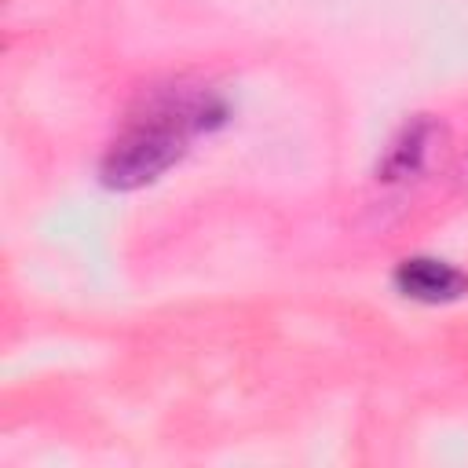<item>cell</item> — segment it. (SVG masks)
Returning <instances> with one entry per match:
<instances>
[{"label": "cell", "mask_w": 468, "mask_h": 468, "mask_svg": "<svg viewBox=\"0 0 468 468\" xmlns=\"http://www.w3.org/2000/svg\"><path fill=\"white\" fill-rule=\"evenodd\" d=\"M439 139V124L428 117L410 121L384 150V157L377 161V179L380 183H410L428 168L431 146Z\"/></svg>", "instance_id": "cell-3"}, {"label": "cell", "mask_w": 468, "mask_h": 468, "mask_svg": "<svg viewBox=\"0 0 468 468\" xmlns=\"http://www.w3.org/2000/svg\"><path fill=\"white\" fill-rule=\"evenodd\" d=\"M391 285L399 289V296L417 303H453L468 292V271L439 256H406L395 267Z\"/></svg>", "instance_id": "cell-2"}, {"label": "cell", "mask_w": 468, "mask_h": 468, "mask_svg": "<svg viewBox=\"0 0 468 468\" xmlns=\"http://www.w3.org/2000/svg\"><path fill=\"white\" fill-rule=\"evenodd\" d=\"M227 121L230 106L212 88H157L150 99H143V110L128 117L124 132L106 146L99 179L110 190H139L161 179L197 135L216 132Z\"/></svg>", "instance_id": "cell-1"}]
</instances>
